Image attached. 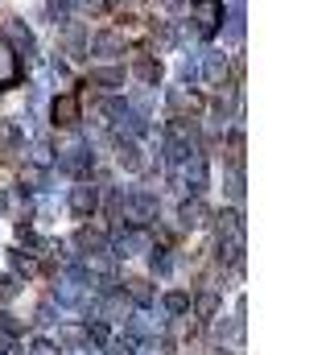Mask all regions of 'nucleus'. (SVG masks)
Wrapping results in <instances>:
<instances>
[{"label": "nucleus", "mask_w": 330, "mask_h": 355, "mask_svg": "<svg viewBox=\"0 0 330 355\" xmlns=\"http://www.w3.org/2000/svg\"><path fill=\"white\" fill-rule=\"evenodd\" d=\"M194 8H198V17H202V33H215V25H219V17H223L219 0H194Z\"/></svg>", "instance_id": "obj_1"}, {"label": "nucleus", "mask_w": 330, "mask_h": 355, "mask_svg": "<svg viewBox=\"0 0 330 355\" xmlns=\"http://www.w3.org/2000/svg\"><path fill=\"white\" fill-rule=\"evenodd\" d=\"M120 50H124V42H120L116 33H99V37H95V58H116Z\"/></svg>", "instance_id": "obj_2"}, {"label": "nucleus", "mask_w": 330, "mask_h": 355, "mask_svg": "<svg viewBox=\"0 0 330 355\" xmlns=\"http://www.w3.org/2000/svg\"><path fill=\"white\" fill-rule=\"evenodd\" d=\"M95 198H99V186H79V190L71 194V207H75L79 215H87V211L95 207Z\"/></svg>", "instance_id": "obj_3"}, {"label": "nucleus", "mask_w": 330, "mask_h": 355, "mask_svg": "<svg viewBox=\"0 0 330 355\" xmlns=\"http://www.w3.org/2000/svg\"><path fill=\"white\" fill-rule=\"evenodd\" d=\"M62 46H67L75 58H82V50H87V37H82L79 25H67V29H62Z\"/></svg>", "instance_id": "obj_4"}, {"label": "nucleus", "mask_w": 330, "mask_h": 355, "mask_svg": "<svg viewBox=\"0 0 330 355\" xmlns=\"http://www.w3.org/2000/svg\"><path fill=\"white\" fill-rule=\"evenodd\" d=\"M207 215H211V211H207L202 202H186V207H182V223H186V227H202Z\"/></svg>", "instance_id": "obj_5"}, {"label": "nucleus", "mask_w": 330, "mask_h": 355, "mask_svg": "<svg viewBox=\"0 0 330 355\" xmlns=\"http://www.w3.org/2000/svg\"><path fill=\"white\" fill-rule=\"evenodd\" d=\"M4 33H8V37H12V42L21 46V50H33V33H29V29H25L21 21H8V25H4Z\"/></svg>", "instance_id": "obj_6"}, {"label": "nucleus", "mask_w": 330, "mask_h": 355, "mask_svg": "<svg viewBox=\"0 0 330 355\" xmlns=\"http://www.w3.org/2000/svg\"><path fill=\"white\" fill-rule=\"evenodd\" d=\"M137 75H141L145 83H157V79H162V67H157L153 58H141V62H137Z\"/></svg>", "instance_id": "obj_7"}, {"label": "nucleus", "mask_w": 330, "mask_h": 355, "mask_svg": "<svg viewBox=\"0 0 330 355\" xmlns=\"http://www.w3.org/2000/svg\"><path fill=\"white\" fill-rule=\"evenodd\" d=\"M95 83H103V87H120V83H124V71H120V67H103V71L95 75Z\"/></svg>", "instance_id": "obj_8"}, {"label": "nucleus", "mask_w": 330, "mask_h": 355, "mask_svg": "<svg viewBox=\"0 0 330 355\" xmlns=\"http://www.w3.org/2000/svg\"><path fill=\"white\" fill-rule=\"evenodd\" d=\"M17 75V62H12V54H8V46L0 42V83H8Z\"/></svg>", "instance_id": "obj_9"}, {"label": "nucleus", "mask_w": 330, "mask_h": 355, "mask_svg": "<svg viewBox=\"0 0 330 355\" xmlns=\"http://www.w3.org/2000/svg\"><path fill=\"white\" fill-rule=\"evenodd\" d=\"M54 120H58V124H75V103H71V99H58V103H54Z\"/></svg>", "instance_id": "obj_10"}, {"label": "nucleus", "mask_w": 330, "mask_h": 355, "mask_svg": "<svg viewBox=\"0 0 330 355\" xmlns=\"http://www.w3.org/2000/svg\"><path fill=\"white\" fill-rule=\"evenodd\" d=\"M223 71H227V58L223 54H211L207 58V79H223Z\"/></svg>", "instance_id": "obj_11"}, {"label": "nucleus", "mask_w": 330, "mask_h": 355, "mask_svg": "<svg viewBox=\"0 0 330 355\" xmlns=\"http://www.w3.org/2000/svg\"><path fill=\"white\" fill-rule=\"evenodd\" d=\"M120 162H124L128 170H141V149H137V145H120Z\"/></svg>", "instance_id": "obj_12"}, {"label": "nucleus", "mask_w": 330, "mask_h": 355, "mask_svg": "<svg viewBox=\"0 0 330 355\" xmlns=\"http://www.w3.org/2000/svg\"><path fill=\"white\" fill-rule=\"evenodd\" d=\"M0 145H4V149H17V145H21L17 124H0Z\"/></svg>", "instance_id": "obj_13"}, {"label": "nucleus", "mask_w": 330, "mask_h": 355, "mask_svg": "<svg viewBox=\"0 0 330 355\" xmlns=\"http://www.w3.org/2000/svg\"><path fill=\"white\" fill-rule=\"evenodd\" d=\"M165 306H169L173 314H182V310H186V297H182V293H169V297H165Z\"/></svg>", "instance_id": "obj_14"}, {"label": "nucleus", "mask_w": 330, "mask_h": 355, "mask_svg": "<svg viewBox=\"0 0 330 355\" xmlns=\"http://www.w3.org/2000/svg\"><path fill=\"white\" fill-rule=\"evenodd\" d=\"M17 293V281L12 277H0V297H12Z\"/></svg>", "instance_id": "obj_15"}]
</instances>
